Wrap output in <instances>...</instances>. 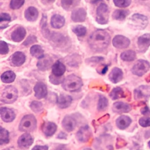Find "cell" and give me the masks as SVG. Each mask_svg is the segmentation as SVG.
<instances>
[{
	"mask_svg": "<svg viewBox=\"0 0 150 150\" xmlns=\"http://www.w3.org/2000/svg\"><path fill=\"white\" fill-rule=\"evenodd\" d=\"M110 40V35L107 31L99 29L91 33L88 38V42L93 50L100 52L108 47Z\"/></svg>",
	"mask_w": 150,
	"mask_h": 150,
	"instance_id": "obj_1",
	"label": "cell"
},
{
	"mask_svg": "<svg viewBox=\"0 0 150 150\" xmlns=\"http://www.w3.org/2000/svg\"><path fill=\"white\" fill-rule=\"evenodd\" d=\"M83 86L81 79L77 76L71 74L64 78L62 82L63 88L69 92H76L80 90Z\"/></svg>",
	"mask_w": 150,
	"mask_h": 150,
	"instance_id": "obj_2",
	"label": "cell"
},
{
	"mask_svg": "<svg viewBox=\"0 0 150 150\" xmlns=\"http://www.w3.org/2000/svg\"><path fill=\"white\" fill-rule=\"evenodd\" d=\"M37 122L34 115L29 114L24 116L21 120L19 129L22 132H31L35 129Z\"/></svg>",
	"mask_w": 150,
	"mask_h": 150,
	"instance_id": "obj_3",
	"label": "cell"
},
{
	"mask_svg": "<svg viewBox=\"0 0 150 150\" xmlns=\"http://www.w3.org/2000/svg\"><path fill=\"white\" fill-rule=\"evenodd\" d=\"M18 96L17 89L12 86L6 87L2 91L1 101L4 103L12 104L14 103Z\"/></svg>",
	"mask_w": 150,
	"mask_h": 150,
	"instance_id": "obj_4",
	"label": "cell"
},
{
	"mask_svg": "<svg viewBox=\"0 0 150 150\" xmlns=\"http://www.w3.org/2000/svg\"><path fill=\"white\" fill-rule=\"evenodd\" d=\"M109 10L105 4H101L97 8L96 11V21L97 23L103 25L108 21Z\"/></svg>",
	"mask_w": 150,
	"mask_h": 150,
	"instance_id": "obj_5",
	"label": "cell"
},
{
	"mask_svg": "<svg viewBox=\"0 0 150 150\" xmlns=\"http://www.w3.org/2000/svg\"><path fill=\"white\" fill-rule=\"evenodd\" d=\"M150 68L149 63L145 60H138L132 68V72L135 75L142 76L146 73Z\"/></svg>",
	"mask_w": 150,
	"mask_h": 150,
	"instance_id": "obj_6",
	"label": "cell"
},
{
	"mask_svg": "<svg viewBox=\"0 0 150 150\" xmlns=\"http://www.w3.org/2000/svg\"><path fill=\"white\" fill-rule=\"evenodd\" d=\"M131 25L138 29H144L148 24V18L143 15L135 13L134 14L130 19Z\"/></svg>",
	"mask_w": 150,
	"mask_h": 150,
	"instance_id": "obj_7",
	"label": "cell"
},
{
	"mask_svg": "<svg viewBox=\"0 0 150 150\" xmlns=\"http://www.w3.org/2000/svg\"><path fill=\"white\" fill-rule=\"evenodd\" d=\"M130 44V40L122 35H116L112 39V45L118 49L127 48Z\"/></svg>",
	"mask_w": 150,
	"mask_h": 150,
	"instance_id": "obj_8",
	"label": "cell"
},
{
	"mask_svg": "<svg viewBox=\"0 0 150 150\" xmlns=\"http://www.w3.org/2000/svg\"><path fill=\"white\" fill-rule=\"evenodd\" d=\"M91 135V129L88 125L81 127L77 133V139L81 142H87Z\"/></svg>",
	"mask_w": 150,
	"mask_h": 150,
	"instance_id": "obj_9",
	"label": "cell"
},
{
	"mask_svg": "<svg viewBox=\"0 0 150 150\" xmlns=\"http://www.w3.org/2000/svg\"><path fill=\"white\" fill-rule=\"evenodd\" d=\"M33 142V138L29 133L22 135L18 140V145L21 148H27Z\"/></svg>",
	"mask_w": 150,
	"mask_h": 150,
	"instance_id": "obj_10",
	"label": "cell"
},
{
	"mask_svg": "<svg viewBox=\"0 0 150 150\" xmlns=\"http://www.w3.org/2000/svg\"><path fill=\"white\" fill-rule=\"evenodd\" d=\"M138 46L141 52H145L150 46V33H145L138 39Z\"/></svg>",
	"mask_w": 150,
	"mask_h": 150,
	"instance_id": "obj_11",
	"label": "cell"
},
{
	"mask_svg": "<svg viewBox=\"0 0 150 150\" xmlns=\"http://www.w3.org/2000/svg\"><path fill=\"white\" fill-rule=\"evenodd\" d=\"M1 119L5 122H9L12 121L15 118V114L14 111L9 108L2 107L0 111Z\"/></svg>",
	"mask_w": 150,
	"mask_h": 150,
	"instance_id": "obj_12",
	"label": "cell"
},
{
	"mask_svg": "<svg viewBox=\"0 0 150 150\" xmlns=\"http://www.w3.org/2000/svg\"><path fill=\"white\" fill-rule=\"evenodd\" d=\"M35 97L39 99L45 98L47 94V86L42 82H38L34 87Z\"/></svg>",
	"mask_w": 150,
	"mask_h": 150,
	"instance_id": "obj_13",
	"label": "cell"
},
{
	"mask_svg": "<svg viewBox=\"0 0 150 150\" xmlns=\"http://www.w3.org/2000/svg\"><path fill=\"white\" fill-rule=\"evenodd\" d=\"M25 56L21 52H16L10 58L11 64L13 66H20L25 61Z\"/></svg>",
	"mask_w": 150,
	"mask_h": 150,
	"instance_id": "obj_14",
	"label": "cell"
},
{
	"mask_svg": "<svg viewBox=\"0 0 150 150\" xmlns=\"http://www.w3.org/2000/svg\"><path fill=\"white\" fill-rule=\"evenodd\" d=\"M112 109L114 112L121 114L129 112L131 110V107L128 104L118 101L114 103Z\"/></svg>",
	"mask_w": 150,
	"mask_h": 150,
	"instance_id": "obj_15",
	"label": "cell"
},
{
	"mask_svg": "<svg viewBox=\"0 0 150 150\" xmlns=\"http://www.w3.org/2000/svg\"><path fill=\"white\" fill-rule=\"evenodd\" d=\"M86 18V12L83 8L74 9L71 13V18L75 22H84Z\"/></svg>",
	"mask_w": 150,
	"mask_h": 150,
	"instance_id": "obj_16",
	"label": "cell"
},
{
	"mask_svg": "<svg viewBox=\"0 0 150 150\" xmlns=\"http://www.w3.org/2000/svg\"><path fill=\"white\" fill-rule=\"evenodd\" d=\"M52 59L50 57L44 56L41 59H39L37 63V67L40 70L45 71L52 66Z\"/></svg>",
	"mask_w": 150,
	"mask_h": 150,
	"instance_id": "obj_17",
	"label": "cell"
},
{
	"mask_svg": "<svg viewBox=\"0 0 150 150\" xmlns=\"http://www.w3.org/2000/svg\"><path fill=\"white\" fill-rule=\"evenodd\" d=\"M56 101L59 108L62 109L66 108L70 105L72 101V98L70 96L62 94L57 98Z\"/></svg>",
	"mask_w": 150,
	"mask_h": 150,
	"instance_id": "obj_18",
	"label": "cell"
},
{
	"mask_svg": "<svg viewBox=\"0 0 150 150\" xmlns=\"http://www.w3.org/2000/svg\"><path fill=\"white\" fill-rule=\"evenodd\" d=\"M76 120L69 115H66L64 117L62 121V126L63 128L67 132L72 131L76 127Z\"/></svg>",
	"mask_w": 150,
	"mask_h": 150,
	"instance_id": "obj_19",
	"label": "cell"
},
{
	"mask_svg": "<svg viewBox=\"0 0 150 150\" xmlns=\"http://www.w3.org/2000/svg\"><path fill=\"white\" fill-rule=\"evenodd\" d=\"M123 77V73L121 69L118 67H114L112 69L111 72L109 74L108 78L110 80L114 83H117L120 81Z\"/></svg>",
	"mask_w": 150,
	"mask_h": 150,
	"instance_id": "obj_20",
	"label": "cell"
},
{
	"mask_svg": "<svg viewBox=\"0 0 150 150\" xmlns=\"http://www.w3.org/2000/svg\"><path fill=\"white\" fill-rule=\"evenodd\" d=\"M26 35V30L23 27H18L11 33V39L13 41L19 42L22 41Z\"/></svg>",
	"mask_w": 150,
	"mask_h": 150,
	"instance_id": "obj_21",
	"label": "cell"
},
{
	"mask_svg": "<svg viewBox=\"0 0 150 150\" xmlns=\"http://www.w3.org/2000/svg\"><path fill=\"white\" fill-rule=\"evenodd\" d=\"M57 129V125L52 122H46L42 126V131L47 137L53 135Z\"/></svg>",
	"mask_w": 150,
	"mask_h": 150,
	"instance_id": "obj_22",
	"label": "cell"
},
{
	"mask_svg": "<svg viewBox=\"0 0 150 150\" xmlns=\"http://www.w3.org/2000/svg\"><path fill=\"white\" fill-rule=\"evenodd\" d=\"M131 123V118L126 115H121L116 120V125L121 129H125L130 125Z\"/></svg>",
	"mask_w": 150,
	"mask_h": 150,
	"instance_id": "obj_23",
	"label": "cell"
},
{
	"mask_svg": "<svg viewBox=\"0 0 150 150\" xmlns=\"http://www.w3.org/2000/svg\"><path fill=\"white\" fill-rule=\"evenodd\" d=\"M65 22V19L63 16L59 15H54L51 18V25L53 28L59 29L62 28Z\"/></svg>",
	"mask_w": 150,
	"mask_h": 150,
	"instance_id": "obj_24",
	"label": "cell"
},
{
	"mask_svg": "<svg viewBox=\"0 0 150 150\" xmlns=\"http://www.w3.org/2000/svg\"><path fill=\"white\" fill-rule=\"evenodd\" d=\"M66 71L65 66L60 61H57L52 66V73L57 76H62Z\"/></svg>",
	"mask_w": 150,
	"mask_h": 150,
	"instance_id": "obj_25",
	"label": "cell"
},
{
	"mask_svg": "<svg viewBox=\"0 0 150 150\" xmlns=\"http://www.w3.org/2000/svg\"><path fill=\"white\" fill-rule=\"evenodd\" d=\"M25 16L29 21H35L38 17V11L35 7L30 6L25 11Z\"/></svg>",
	"mask_w": 150,
	"mask_h": 150,
	"instance_id": "obj_26",
	"label": "cell"
},
{
	"mask_svg": "<svg viewBox=\"0 0 150 150\" xmlns=\"http://www.w3.org/2000/svg\"><path fill=\"white\" fill-rule=\"evenodd\" d=\"M145 88V86H141L137 88L134 91V97L135 99H141L148 97V94L150 95V90Z\"/></svg>",
	"mask_w": 150,
	"mask_h": 150,
	"instance_id": "obj_27",
	"label": "cell"
},
{
	"mask_svg": "<svg viewBox=\"0 0 150 150\" xmlns=\"http://www.w3.org/2000/svg\"><path fill=\"white\" fill-rule=\"evenodd\" d=\"M16 77L15 73L12 71H6L2 74L1 76V79L2 82L5 83H10L13 82Z\"/></svg>",
	"mask_w": 150,
	"mask_h": 150,
	"instance_id": "obj_28",
	"label": "cell"
},
{
	"mask_svg": "<svg viewBox=\"0 0 150 150\" xmlns=\"http://www.w3.org/2000/svg\"><path fill=\"white\" fill-rule=\"evenodd\" d=\"M52 41L58 46H63L66 42V38L62 35L54 33L51 35Z\"/></svg>",
	"mask_w": 150,
	"mask_h": 150,
	"instance_id": "obj_29",
	"label": "cell"
},
{
	"mask_svg": "<svg viewBox=\"0 0 150 150\" xmlns=\"http://www.w3.org/2000/svg\"><path fill=\"white\" fill-rule=\"evenodd\" d=\"M30 54L37 59H41L44 56L43 50L40 46L36 45H33L30 47Z\"/></svg>",
	"mask_w": 150,
	"mask_h": 150,
	"instance_id": "obj_30",
	"label": "cell"
},
{
	"mask_svg": "<svg viewBox=\"0 0 150 150\" xmlns=\"http://www.w3.org/2000/svg\"><path fill=\"white\" fill-rule=\"evenodd\" d=\"M136 58V53L134 51L128 50L122 52L121 54V59L124 61L131 62L133 61Z\"/></svg>",
	"mask_w": 150,
	"mask_h": 150,
	"instance_id": "obj_31",
	"label": "cell"
},
{
	"mask_svg": "<svg viewBox=\"0 0 150 150\" xmlns=\"http://www.w3.org/2000/svg\"><path fill=\"white\" fill-rule=\"evenodd\" d=\"M110 96L112 100H117L125 97L124 91L120 87H115L110 93Z\"/></svg>",
	"mask_w": 150,
	"mask_h": 150,
	"instance_id": "obj_32",
	"label": "cell"
},
{
	"mask_svg": "<svg viewBox=\"0 0 150 150\" xmlns=\"http://www.w3.org/2000/svg\"><path fill=\"white\" fill-rule=\"evenodd\" d=\"M128 14H129V11L127 10L118 9L114 12L112 14V18L116 20L122 21V20H124Z\"/></svg>",
	"mask_w": 150,
	"mask_h": 150,
	"instance_id": "obj_33",
	"label": "cell"
},
{
	"mask_svg": "<svg viewBox=\"0 0 150 150\" xmlns=\"http://www.w3.org/2000/svg\"><path fill=\"white\" fill-rule=\"evenodd\" d=\"M9 141V132L1 127L0 128V144L2 145L4 144H7Z\"/></svg>",
	"mask_w": 150,
	"mask_h": 150,
	"instance_id": "obj_34",
	"label": "cell"
},
{
	"mask_svg": "<svg viewBox=\"0 0 150 150\" xmlns=\"http://www.w3.org/2000/svg\"><path fill=\"white\" fill-rule=\"evenodd\" d=\"M108 105V101L106 97L103 96H100L98 105H97V109L99 111H104Z\"/></svg>",
	"mask_w": 150,
	"mask_h": 150,
	"instance_id": "obj_35",
	"label": "cell"
},
{
	"mask_svg": "<svg viewBox=\"0 0 150 150\" xmlns=\"http://www.w3.org/2000/svg\"><path fill=\"white\" fill-rule=\"evenodd\" d=\"M78 0H62V6L66 10L73 9L77 5Z\"/></svg>",
	"mask_w": 150,
	"mask_h": 150,
	"instance_id": "obj_36",
	"label": "cell"
},
{
	"mask_svg": "<svg viewBox=\"0 0 150 150\" xmlns=\"http://www.w3.org/2000/svg\"><path fill=\"white\" fill-rule=\"evenodd\" d=\"M30 107L33 112L38 113L42 110L43 105L40 102H39L37 101H33L31 103L30 105Z\"/></svg>",
	"mask_w": 150,
	"mask_h": 150,
	"instance_id": "obj_37",
	"label": "cell"
},
{
	"mask_svg": "<svg viewBox=\"0 0 150 150\" xmlns=\"http://www.w3.org/2000/svg\"><path fill=\"white\" fill-rule=\"evenodd\" d=\"M73 31L78 36H83L86 35L87 30L84 26L82 25H77L73 29Z\"/></svg>",
	"mask_w": 150,
	"mask_h": 150,
	"instance_id": "obj_38",
	"label": "cell"
},
{
	"mask_svg": "<svg viewBox=\"0 0 150 150\" xmlns=\"http://www.w3.org/2000/svg\"><path fill=\"white\" fill-rule=\"evenodd\" d=\"M64 78L63 76H57L53 73L49 76V80L50 82L53 84H59L60 83H62Z\"/></svg>",
	"mask_w": 150,
	"mask_h": 150,
	"instance_id": "obj_39",
	"label": "cell"
},
{
	"mask_svg": "<svg viewBox=\"0 0 150 150\" xmlns=\"http://www.w3.org/2000/svg\"><path fill=\"white\" fill-rule=\"evenodd\" d=\"M113 1L115 5L120 8L127 7L131 3V0H113Z\"/></svg>",
	"mask_w": 150,
	"mask_h": 150,
	"instance_id": "obj_40",
	"label": "cell"
},
{
	"mask_svg": "<svg viewBox=\"0 0 150 150\" xmlns=\"http://www.w3.org/2000/svg\"><path fill=\"white\" fill-rule=\"evenodd\" d=\"M25 0H11L10 7L13 9H17L21 8L24 4Z\"/></svg>",
	"mask_w": 150,
	"mask_h": 150,
	"instance_id": "obj_41",
	"label": "cell"
},
{
	"mask_svg": "<svg viewBox=\"0 0 150 150\" xmlns=\"http://www.w3.org/2000/svg\"><path fill=\"white\" fill-rule=\"evenodd\" d=\"M9 52V48L7 43L1 40L0 42V53L1 54H6Z\"/></svg>",
	"mask_w": 150,
	"mask_h": 150,
	"instance_id": "obj_42",
	"label": "cell"
},
{
	"mask_svg": "<svg viewBox=\"0 0 150 150\" xmlns=\"http://www.w3.org/2000/svg\"><path fill=\"white\" fill-rule=\"evenodd\" d=\"M139 124L143 127L150 126V117H142L139 120Z\"/></svg>",
	"mask_w": 150,
	"mask_h": 150,
	"instance_id": "obj_43",
	"label": "cell"
},
{
	"mask_svg": "<svg viewBox=\"0 0 150 150\" xmlns=\"http://www.w3.org/2000/svg\"><path fill=\"white\" fill-rule=\"evenodd\" d=\"M36 42H37L36 37L34 35H30L26 38V39L23 43V45H24L25 46H28V45L34 43Z\"/></svg>",
	"mask_w": 150,
	"mask_h": 150,
	"instance_id": "obj_44",
	"label": "cell"
},
{
	"mask_svg": "<svg viewBox=\"0 0 150 150\" xmlns=\"http://www.w3.org/2000/svg\"><path fill=\"white\" fill-rule=\"evenodd\" d=\"M0 21H1V23H2L4 21H11V16L8 13H2L1 14Z\"/></svg>",
	"mask_w": 150,
	"mask_h": 150,
	"instance_id": "obj_45",
	"label": "cell"
},
{
	"mask_svg": "<svg viewBox=\"0 0 150 150\" xmlns=\"http://www.w3.org/2000/svg\"><path fill=\"white\" fill-rule=\"evenodd\" d=\"M33 149H42V150H46L48 149V146L46 145H36L33 148Z\"/></svg>",
	"mask_w": 150,
	"mask_h": 150,
	"instance_id": "obj_46",
	"label": "cell"
},
{
	"mask_svg": "<svg viewBox=\"0 0 150 150\" xmlns=\"http://www.w3.org/2000/svg\"><path fill=\"white\" fill-rule=\"evenodd\" d=\"M104 59L103 57H91V59H89V60H90L91 62H98L102 60H103Z\"/></svg>",
	"mask_w": 150,
	"mask_h": 150,
	"instance_id": "obj_47",
	"label": "cell"
},
{
	"mask_svg": "<svg viewBox=\"0 0 150 150\" xmlns=\"http://www.w3.org/2000/svg\"><path fill=\"white\" fill-rule=\"evenodd\" d=\"M57 137H58L59 138H61V139H62V138H66V135L64 132H61V133H60V134H59V135H58Z\"/></svg>",
	"mask_w": 150,
	"mask_h": 150,
	"instance_id": "obj_48",
	"label": "cell"
},
{
	"mask_svg": "<svg viewBox=\"0 0 150 150\" xmlns=\"http://www.w3.org/2000/svg\"><path fill=\"white\" fill-rule=\"evenodd\" d=\"M107 69H108V67H107V66H105L104 67V68H103V70H101V74H105V73L107 72Z\"/></svg>",
	"mask_w": 150,
	"mask_h": 150,
	"instance_id": "obj_49",
	"label": "cell"
},
{
	"mask_svg": "<svg viewBox=\"0 0 150 150\" xmlns=\"http://www.w3.org/2000/svg\"><path fill=\"white\" fill-rule=\"evenodd\" d=\"M47 1H48V2H53L55 0H46Z\"/></svg>",
	"mask_w": 150,
	"mask_h": 150,
	"instance_id": "obj_50",
	"label": "cell"
},
{
	"mask_svg": "<svg viewBox=\"0 0 150 150\" xmlns=\"http://www.w3.org/2000/svg\"><path fill=\"white\" fill-rule=\"evenodd\" d=\"M98 1H100V0H91V2H96Z\"/></svg>",
	"mask_w": 150,
	"mask_h": 150,
	"instance_id": "obj_51",
	"label": "cell"
},
{
	"mask_svg": "<svg viewBox=\"0 0 150 150\" xmlns=\"http://www.w3.org/2000/svg\"><path fill=\"white\" fill-rule=\"evenodd\" d=\"M148 146H149V147L150 148V141L148 142Z\"/></svg>",
	"mask_w": 150,
	"mask_h": 150,
	"instance_id": "obj_52",
	"label": "cell"
}]
</instances>
